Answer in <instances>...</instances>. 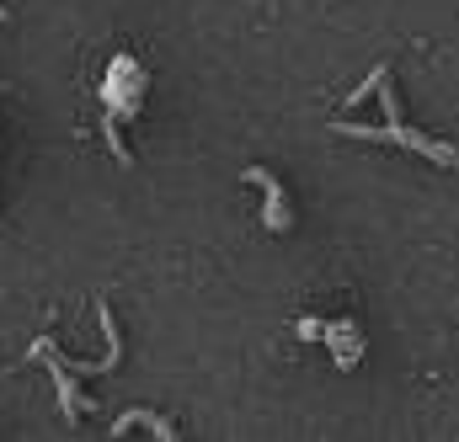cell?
Wrapping results in <instances>:
<instances>
[{
	"mask_svg": "<svg viewBox=\"0 0 459 442\" xmlns=\"http://www.w3.org/2000/svg\"><path fill=\"white\" fill-rule=\"evenodd\" d=\"M246 182H256V187L267 192V229H289V208H283V187H278V176L262 171V166H251Z\"/></svg>",
	"mask_w": 459,
	"mask_h": 442,
	"instance_id": "cell-1",
	"label": "cell"
},
{
	"mask_svg": "<svg viewBox=\"0 0 459 442\" xmlns=\"http://www.w3.org/2000/svg\"><path fill=\"white\" fill-rule=\"evenodd\" d=\"M134 421H139V427H150V432H155V438H177V432H171V427H166V421H155V416H150V411H128V416H117V427H113V432H128V427H134Z\"/></svg>",
	"mask_w": 459,
	"mask_h": 442,
	"instance_id": "cell-2",
	"label": "cell"
}]
</instances>
